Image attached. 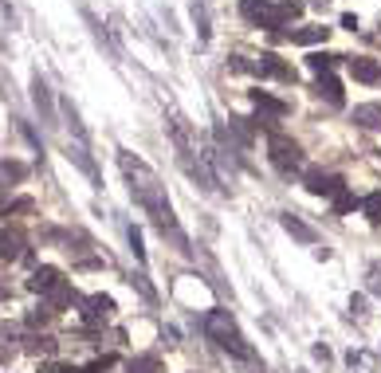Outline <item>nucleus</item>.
Instances as JSON below:
<instances>
[{
	"label": "nucleus",
	"mask_w": 381,
	"mask_h": 373,
	"mask_svg": "<svg viewBox=\"0 0 381 373\" xmlns=\"http://www.w3.org/2000/svg\"><path fill=\"white\" fill-rule=\"evenodd\" d=\"M118 165H122V173H126V181H130V197L138 200V209L157 224V232L177 244V252H193V248H189V236L181 232V224H177V216H173V205L165 197V185L157 181V173H153L142 157H134L130 150L118 154Z\"/></svg>",
	"instance_id": "nucleus-1"
},
{
	"label": "nucleus",
	"mask_w": 381,
	"mask_h": 373,
	"mask_svg": "<svg viewBox=\"0 0 381 373\" xmlns=\"http://www.w3.org/2000/svg\"><path fill=\"white\" fill-rule=\"evenodd\" d=\"M169 134H173V150H177V161H181V169H185L196 185L205 189V193H217L220 181H217V173L205 165V157L196 154L193 138H189V130H185V118H177V114H173V118H169Z\"/></svg>",
	"instance_id": "nucleus-2"
},
{
	"label": "nucleus",
	"mask_w": 381,
	"mask_h": 373,
	"mask_svg": "<svg viewBox=\"0 0 381 373\" xmlns=\"http://www.w3.org/2000/svg\"><path fill=\"white\" fill-rule=\"evenodd\" d=\"M205 330H208V338L217 342L220 350H228L232 358H244V362H251L256 354H251V346L244 342V334L236 330V319H232L228 310H212L205 319Z\"/></svg>",
	"instance_id": "nucleus-3"
},
{
	"label": "nucleus",
	"mask_w": 381,
	"mask_h": 373,
	"mask_svg": "<svg viewBox=\"0 0 381 373\" xmlns=\"http://www.w3.org/2000/svg\"><path fill=\"white\" fill-rule=\"evenodd\" d=\"M267 157H272V165L279 169V173H291V169H303V150H299V142H291L287 134H275L267 138Z\"/></svg>",
	"instance_id": "nucleus-4"
},
{
	"label": "nucleus",
	"mask_w": 381,
	"mask_h": 373,
	"mask_svg": "<svg viewBox=\"0 0 381 373\" xmlns=\"http://www.w3.org/2000/svg\"><path fill=\"white\" fill-rule=\"evenodd\" d=\"M303 189L306 193H315V197H334L346 189V181L338 173H327V169H306L303 173Z\"/></svg>",
	"instance_id": "nucleus-5"
},
{
	"label": "nucleus",
	"mask_w": 381,
	"mask_h": 373,
	"mask_svg": "<svg viewBox=\"0 0 381 373\" xmlns=\"http://www.w3.org/2000/svg\"><path fill=\"white\" fill-rule=\"evenodd\" d=\"M303 0H279V4H272V8L263 12L260 28H267V32H275V28H283V24H291L295 16H303Z\"/></svg>",
	"instance_id": "nucleus-6"
},
{
	"label": "nucleus",
	"mask_w": 381,
	"mask_h": 373,
	"mask_svg": "<svg viewBox=\"0 0 381 373\" xmlns=\"http://www.w3.org/2000/svg\"><path fill=\"white\" fill-rule=\"evenodd\" d=\"M251 106H256V114H263L260 118L263 126H272L267 118H283L287 110H291L283 99H275V95H267V90H251Z\"/></svg>",
	"instance_id": "nucleus-7"
},
{
	"label": "nucleus",
	"mask_w": 381,
	"mask_h": 373,
	"mask_svg": "<svg viewBox=\"0 0 381 373\" xmlns=\"http://www.w3.org/2000/svg\"><path fill=\"white\" fill-rule=\"evenodd\" d=\"M256 63H260V75H275L279 83H295V67H287L275 51H263Z\"/></svg>",
	"instance_id": "nucleus-8"
},
{
	"label": "nucleus",
	"mask_w": 381,
	"mask_h": 373,
	"mask_svg": "<svg viewBox=\"0 0 381 373\" xmlns=\"http://www.w3.org/2000/svg\"><path fill=\"white\" fill-rule=\"evenodd\" d=\"M32 102H36V110L44 114V122L47 126H55V106H52V90H47V83L40 75L32 79Z\"/></svg>",
	"instance_id": "nucleus-9"
},
{
	"label": "nucleus",
	"mask_w": 381,
	"mask_h": 373,
	"mask_svg": "<svg viewBox=\"0 0 381 373\" xmlns=\"http://www.w3.org/2000/svg\"><path fill=\"white\" fill-rule=\"evenodd\" d=\"M350 118L358 122L361 130H378L381 134V106H378V102H358Z\"/></svg>",
	"instance_id": "nucleus-10"
},
{
	"label": "nucleus",
	"mask_w": 381,
	"mask_h": 373,
	"mask_svg": "<svg viewBox=\"0 0 381 373\" xmlns=\"http://www.w3.org/2000/svg\"><path fill=\"white\" fill-rule=\"evenodd\" d=\"M110 310H114V299H110V295H91L87 303H83V319H87V322H102V319H110Z\"/></svg>",
	"instance_id": "nucleus-11"
},
{
	"label": "nucleus",
	"mask_w": 381,
	"mask_h": 373,
	"mask_svg": "<svg viewBox=\"0 0 381 373\" xmlns=\"http://www.w3.org/2000/svg\"><path fill=\"white\" fill-rule=\"evenodd\" d=\"M350 75L358 79V83H378V79H381V63H378V59L358 55V59H350Z\"/></svg>",
	"instance_id": "nucleus-12"
},
{
	"label": "nucleus",
	"mask_w": 381,
	"mask_h": 373,
	"mask_svg": "<svg viewBox=\"0 0 381 373\" xmlns=\"http://www.w3.org/2000/svg\"><path fill=\"white\" fill-rule=\"evenodd\" d=\"M279 224H283V232H291L299 244H315V240H318L315 228H311V224H303L299 216H291V212H283V216H279Z\"/></svg>",
	"instance_id": "nucleus-13"
},
{
	"label": "nucleus",
	"mask_w": 381,
	"mask_h": 373,
	"mask_svg": "<svg viewBox=\"0 0 381 373\" xmlns=\"http://www.w3.org/2000/svg\"><path fill=\"white\" fill-rule=\"evenodd\" d=\"M315 95H318V99H327V102H334V106H338V102H342V83H338V79L330 75V71H322V75L315 79Z\"/></svg>",
	"instance_id": "nucleus-14"
},
{
	"label": "nucleus",
	"mask_w": 381,
	"mask_h": 373,
	"mask_svg": "<svg viewBox=\"0 0 381 373\" xmlns=\"http://www.w3.org/2000/svg\"><path fill=\"white\" fill-rule=\"evenodd\" d=\"M327 35H330V28L315 24V28H299V32H291V40L295 44H303V47H315V44H327Z\"/></svg>",
	"instance_id": "nucleus-15"
},
{
	"label": "nucleus",
	"mask_w": 381,
	"mask_h": 373,
	"mask_svg": "<svg viewBox=\"0 0 381 373\" xmlns=\"http://www.w3.org/2000/svg\"><path fill=\"white\" fill-rule=\"evenodd\" d=\"M0 255L4 260H16V255H24V236L16 228L12 232H0Z\"/></svg>",
	"instance_id": "nucleus-16"
},
{
	"label": "nucleus",
	"mask_w": 381,
	"mask_h": 373,
	"mask_svg": "<svg viewBox=\"0 0 381 373\" xmlns=\"http://www.w3.org/2000/svg\"><path fill=\"white\" fill-rule=\"evenodd\" d=\"M59 283V271H55V267H36L32 271V279H28V287H32V291H52V287Z\"/></svg>",
	"instance_id": "nucleus-17"
},
{
	"label": "nucleus",
	"mask_w": 381,
	"mask_h": 373,
	"mask_svg": "<svg viewBox=\"0 0 381 373\" xmlns=\"http://www.w3.org/2000/svg\"><path fill=\"white\" fill-rule=\"evenodd\" d=\"M24 177H28L24 161H0V193H4V181H24Z\"/></svg>",
	"instance_id": "nucleus-18"
},
{
	"label": "nucleus",
	"mask_w": 381,
	"mask_h": 373,
	"mask_svg": "<svg viewBox=\"0 0 381 373\" xmlns=\"http://www.w3.org/2000/svg\"><path fill=\"white\" fill-rule=\"evenodd\" d=\"M126 370L130 373H162V358H157V354H142V358H134Z\"/></svg>",
	"instance_id": "nucleus-19"
},
{
	"label": "nucleus",
	"mask_w": 381,
	"mask_h": 373,
	"mask_svg": "<svg viewBox=\"0 0 381 373\" xmlns=\"http://www.w3.org/2000/svg\"><path fill=\"white\" fill-rule=\"evenodd\" d=\"M338 59H342V55H330V51H311V55H306L311 71H318V75H322V71H330V67H334Z\"/></svg>",
	"instance_id": "nucleus-20"
},
{
	"label": "nucleus",
	"mask_w": 381,
	"mask_h": 373,
	"mask_svg": "<svg viewBox=\"0 0 381 373\" xmlns=\"http://www.w3.org/2000/svg\"><path fill=\"white\" fill-rule=\"evenodd\" d=\"M361 212H366V220H370V224H381V189L361 200Z\"/></svg>",
	"instance_id": "nucleus-21"
},
{
	"label": "nucleus",
	"mask_w": 381,
	"mask_h": 373,
	"mask_svg": "<svg viewBox=\"0 0 381 373\" xmlns=\"http://www.w3.org/2000/svg\"><path fill=\"white\" fill-rule=\"evenodd\" d=\"M361 200L354 197V193H350V189H342V193H334V212H342V216H346V212H354L358 209Z\"/></svg>",
	"instance_id": "nucleus-22"
},
{
	"label": "nucleus",
	"mask_w": 381,
	"mask_h": 373,
	"mask_svg": "<svg viewBox=\"0 0 381 373\" xmlns=\"http://www.w3.org/2000/svg\"><path fill=\"white\" fill-rule=\"evenodd\" d=\"M267 8H272L267 0H244V4H240V12H244L248 20H263V12H267Z\"/></svg>",
	"instance_id": "nucleus-23"
},
{
	"label": "nucleus",
	"mask_w": 381,
	"mask_h": 373,
	"mask_svg": "<svg viewBox=\"0 0 381 373\" xmlns=\"http://www.w3.org/2000/svg\"><path fill=\"white\" fill-rule=\"evenodd\" d=\"M47 295H52V307H63V303H71V299H75V291H71L67 283H55Z\"/></svg>",
	"instance_id": "nucleus-24"
},
{
	"label": "nucleus",
	"mask_w": 381,
	"mask_h": 373,
	"mask_svg": "<svg viewBox=\"0 0 381 373\" xmlns=\"http://www.w3.org/2000/svg\"><path fill=\"white\" fill-rule=\"evenodd\" d=\"M32 209H36L32 197H16L12 205H4V212H32Z\"/></svg>",
	"instance_id": "nucleus-25"
},
{
	"label": "nucleus",
	"mask_w": 381,
	"mask_h": 373,
	"mask_svg": "<svg viewBox=\"0 0 381 373\" xmlns=\"http://www.w3.org/2000/svg\"><path fill=\"white\" fill-rule=\"evenodd\" d=\"M193 20L201 28V40H208V20H205V4H193Z\"/></svg>",
	"instance_id": "nucleus-26"
},
{
	"label": "nucleus",
	"mask_w": 381,
	"mask_h": 373,
	"mask_svg": "<svg viewBox=\"0 0 381 373\" xmlns=\"http://www.w3.org/2000/svg\"><path fill=\"white\" fill-rule=\"evenodd\" d=\"M126 236H130V248H134V255H138V260H146V248H142V232L134 228L130 224V232H126Z\"/></svg>",
	"instance_id": "nucleus-27"
},
{
	"label": "nucleus",
	"mask_w": 381,
	"mask_h": 373,
	"mask_svg": "<svg viewBox=\"0 0 381 373\" xmlns=\"http://www.w3.org/2000/svg\"><path fill=\"white\" fill-rule=\"evenodd\" d=\"M366 287H370L373 295H381V264L370 267V283H366Z\"/></svg>",
	"instance_id": "nucleus-28"
},
{
	"label": "nucleus",
	"mask_w": 381,
	"mask_h": 373,
	"mask_svg": "<svg viewBox=\"0 0 381 373\" xmlns=\"http://www.w3.org/2000/svg\"><path fill=\"white\" fill-rule=\"evenodd\" d=\"M110 365H114V358H110V354H107V358H98V362H91V365H87V370H83V373H102V370H110Z\"/></svg>",
	"instance_id": "nucleus-29"
},
{
	"label": "nucleus",
	"mask_w": 381,
	"mask_h": 373,
	"mask_svg": "<svg viewBox=\"0 0 381 373\" xmlns=\"http://www.w3.org/2000/svg\"><path fill=\"white\" fill-rule=\"evenodd\" d=\"M342 28H350V32H354V28H358V16H354V12H346V16H342Z\"/></svg>",
	"instance_id": "nucleus-30"
}]
</instances>
